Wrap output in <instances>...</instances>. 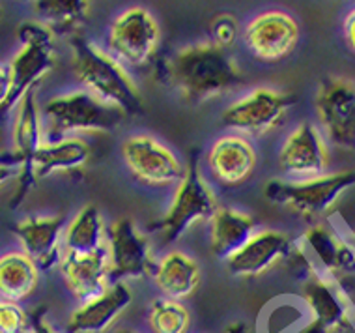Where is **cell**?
I'll return each mask as SVG.
<instances>
[{
    "instance_id": "obj_1",
    "label": "cell",
    "mask_w": 355,
    "mask_h": 333,
    "mask_svg": "<svg viewBox=\"0 0 355 333\" xmlns=\"http://www.w3.org/2000/svg\"><path fill=\"white\" fill-rule=\"evenodd\" d=\"M161 80L171 85L187 101H206L243 85V74L228 51L211 44L180 49L161 66Z\"/></svg>"
},
{
    "instance_id": "obj_2",
    "label": "cell",
    "mask_w": 355,
    "mask_h": 333,
    "mask_svg": "<svg viewBox=\"0 0 355 333\" xmlns=\"http://www.w3.org/2000/svg\"><path fill=\"white\" fill-rule=\"evenodd\" d=\"M69 47L75 79L86 92L120 109L123 117L137 118L144 114L146 107L141 90L120 62L80 32L69 36Z\"/></svg>"
},
{
    "instance_id": "obj_3",
    "label": "cell",
    "mask_w": 355,
    "mask_h": 333,
    "mask_svg": "<svg viewBox=\"0 0 355 333\" xmlns=\"http://www.w3.org/2000/svg\"><path fill=\"white\" fill-rule=\"evenodd\" d=\"M354 185L355 171H338L300 182L270 180L263 187V197L314 225L329 216L340 197Z\"/></svg>"
},
{
    "instance_id": "obj_4",
    "label": "cell",
    "mask_w": 355,
    "mask_h": 333,
    "mask_svg": "<svg viewBox=\"0 0 355 333\" xmlns=\"http://www.w3.org/2000/svg\"><path fill=\"white\" fill-rule=\"evenodd\" d=\"M42 114L51 141L73 137V133L83 131H112L125 118L120 109L105 103L86 90L51 98Z\"/></svg>"
},
{
    "instance_id": "obj_5",
    "label": "cell",
    "mask_w": 355,
    "mask_h": 333,
    "mask_svg": "<svg viewBox=\"0 0 355 333\" xmlns=\"http://www.w3.org/2000/svg\"><path fill=\"white\" fill-rule=\"evenodd\" d=\"M217 208H219L217 197L211 191L208 182L202 178L200 169H198V160L193 157L189 166L185 169L184 178L178 184L171 208L159 221L150 225V228L159 232L165 244H174L193 225L209 219Z\"/></svg>"
},
{
    "instance_id": "obj_6",
    "label": "cell",
    "mask_w": 355,
    "mask_h": 333,
    "mask_svg": "<svg viewBox=\"0 0 355 333\" xmlns=\"http://www.w3.org/2000/svg\"><path fill=\"white\" fill-rule=\"evenodd\" d=\"M314 268L333 281L355 307V244L329 223H314L300 238Z\"/></svg>"
},
{
    "instance_id": "obj_7",
    "label": "cell",
    "mask_w": 355,
    "mask_h": 333,
    "mask_svg": "<svg viewBox=\"0 0 355 333\" xmlns=\"http://www.w3.org/2000/svg\"><path fill=\"white\" fill-rule=\"evenodd\" d=\"M21 49L10 62L12 69V98L8 111L36 87L55 66V34L36 19L21 23L17 28Z\"/></svg>"
},
{
    "instance_id": "obj_8",
    "label": "cell",
    "mask_w": 355,
    "mask_h": 333,
    "mask_svg": "<svg viewBox=\"0 0 355 333\" xmlns=\"http://www.w3.org/2000/svg\"><path fill=\"white\" fill-rule=\"evenodd\" d=\"M159 44V23L150 10L131 6L110 23L105 51L123 68H142L155 56Z\"/></svg>"
},
{
    "instance_id": "obj_9",
    "label": "cell",
    "mask_w": 355,
    "mask_h": 333,
    "mask_svg": "<svg viewBox=\"0 0 355 333\" xmlns=\"http://www.w3.org/2000/svg\"><path fill=\"white\" fill-rule=\"evenodd\" d=\"M309 322L322 333H346L355 327V307L337 284L314 268L297 279Z\"/></svg>"
},
{
    "instance_id": "obj_10",
    "label": "cell",
    "mask_w": 355,
    "mask_h": 333,
    "mask_svg": "<svg viewBox=\"0 0 355 333\" xmlns=\"http://www.w3.org/2000/svg\"><path fill=\"white\" fill-rule=\"evenodd\" d=\"M294 101L290 94L273 88H254L251 94L228 105L220 114V122L238 135H266L284 122Z\"/></svg>"
},
{
    "instance_id": "obj_11",
    "label": "cell",
    "mask_w": 355,
    "mask_h": 333,
    "mask_svg": "<svg viewBox=\"0 0 355 333\" xmlns=\"http://www.w3.org/2000/svg\"><path fill=\"white\" fill-rule=\"evenodd\" d=\"M320 131L338 148L355 150V83L329 77L320 83L314 98Z\"/></svg>"
},
{
    "instance_id": "obj_12",
    "label": "cell",
    "mask_w": 355,
    "mask_h": 333,
    "mask_svg": "<svg viewBox=\"0 0 355 333\" xmlns=\"http://www.w3.org/2000/svg\"><path fill=\"white\" fill-rule=\"evenodd\" d=\"M107 253L110 283L146 278L155 268L150 240L131 217H120L107 228Z\"/></svg>"
},
{
    "instance_id": "obj_13",
    "label": "cell",
    "mask_w": 355,
    "mask_h": 333,
    "mask_svg": "<svg viewBox=\"0 0 355 333\" xmlns=\"http://www.w3.org/2000/svg\"><path fill=\"white\" fill-rule=\"evenodd\" d=\"M13 160L17 163V189L13 193L12 208H17L34 185L32 163L45 141H43L42 111L37 107L36 90H31L17 103V112L13 120Z\"/></svg>"
},
{
    "instance_id": "obj_14",
    "label": "cell",
    "mask_w": 355,
    "mask_h": 333,
    "mask_svg": "<svg viewBox=\"0 0 355 333\" xmlns=\"http://www.w3.org/2000/svg\"><path fill=\"white\" fill-rule=\"evenodd\" d=\"M301 40L300 21L284 10H268L254 15L243 31V42L262 62H279L292 55Z\"/></svg>"
},
{
    "instance_id": "obj_15",
    "label": "cell",
    "mask_w": 355,
    "mask_h": 333,
    "mask_svg": "<svg viewBox=\"0 0 355 333\" xmlns=\"http://www.w3.org/2000/svg\"><path fill=\"white\" fill-rule=\"evenodd\" d=\"M122 157L129 173L153 187L180 184L185 169L178 155L152 135H131L122 144Z\"/></svg>"
},
{
    "instance_id": "obj_16",
    "label": "cell",
    "mask_w": 355,
    "mask_h": 333,
    "mask_svg": "<svg viewBox=\"0 0 355 333\" xmlns=\"http://www.w3.org/2000/svg\"><path fill=\"white\" fill-rule=\"evenodd\" d=\"M329 165L327 141L313 122L297 123L279 150V169L294 182L324 176L329 173Z\"/></svg>"
},
{
    "instance_id": "obj_17",
    "label": "cell",
    "mask_w": 355,
    "mask_h": 333,
    "mask_svg": "<svg viewBox=\"0 0 355 333\" xmlns=\"http://www.w3.org/2000/svg\"><path fill=\"white\" fill-rule=\"evenodd\" d=\"M294 241L281 230H273V228L257 230L251 236V240L227 260L228 272L234 278H258L279 262H284Z\"/></svg>"
},
{
    "instance_id": "obj_18",
    "label": "cell",
    "mask_w": 355,
    "mask_h": 333,
    "mask_svg": "<svg viewBox=\"0 0 355 333\" xmlns=\"http://www.w3.org/2000/svg\"><path fill=\"white\" fill-rule=\"evenodd\" d=\"M257 160L251 139L238 133L219 137L206 154L208 171L225 187H236L251 178Z\"/></svg>"
},
{
    "instance_id": "obj_19",
    "label": "cell",
    "mask_w": 355,
    "mask_h": 333,
    "mask_svg": "<svg viewBox=\"0 0 355 333\" xmlns=\"http://www.w3.org/2000/svg\"><path fill=\"white\" fill-rule=\"evenodd\" d=\"M66 217H26L17 223L13 232L21 241L23 253L37 266L40 272H47L60 264L62 240L66 230Z\"/></svg>"
},
{
    "instance_id": "obj_20",
    "label": "cell",
    "mask_w": 355,
    "mask_h": 333,
    "mask_svg": "<svg viewBox=\"0 0 355 333\" xmlns=\"http://www.w3.org/2000/svg\"><path fill=\"white\" fill-rule=\"evenodd\" d=\"M60 272L69 294L79 302L88 303L107 292L110 284V264L107 246L92 255H62Z\"/></svg>"
},
{
    "instance_id": "obj_21",
    "label": "cell",
    "mask_w": 355,
    "mask_h": 333,
    "mask_svg": "<svg viewBox=\"0 0 355 333\" xmlns=\"http://www.w3.org/2000/svg\"><path fill=\"white\" fill-rule=\"evenodd\" d=\"M133 303V292L125 283H112L105 294L83 303L69 315L68 333H107Z\"/></svg>"
},
{
    "instance_id": "obj_22",
    "label": "cell",
    "mask_w": 355,
    "mask_h": 333,
    "mask_svg": "<svg viewBox=\"0 0 355 333\" xmlns=\"http://www.w3.org/2000/svg\"><path fill=\"white\" fill-rule=\"evenodd\" d=\"M152 275L163 298L174 302H184L193 296L202 281L200 264L193 257L176 249L161 257Z\"/></svg>"
},
{
    "instance_id": "obj_23",
    "label": "cell",
    "mask_w": 355,
    "mask_h": 333,
    "mask_svg": "<svg viewBox=\"0 0 355 333\" xmlns=\"http://www.w3.org/2000/svg\"><path fill=\"white\" fill-rule=\"evenodd\" d=\"M257 232L254 217L234 208H217L209 217V251L227 262Z\"/></svg>"
},
{
    "instance_id": "obj_24",
    "label": "cell",
    "mask_w": 355,
    "mask_h": 333,
    "mask_svg": "<svg viewBox=\"0 0 355 333\" xmlns=\"http://www.w3.org/2000/svg\"><path fill=\"white\" fill-rule=\"evenodd\" d=\"M92 155L90 144L80 137H62L43 144L32 163L34 180H43L55 173H68L85 166Z\"/></svg>"
},
{
    "instance_id": "obj_25",
    "label": "cell",
    "mask_w": 355,
    "mask_h": 333,
    "mask_svg": "<svg viewBox=\"0 0 355 333\" xmlns=\"http://www.w3.org/2000/svg\"><path fill=\"white\" fill-rule=\"evenodd\" d=\"M107 246V228L103 216L96 206L80 208L71 221L66 225L62 255H92Z\"/></svg>"
},
{
    "instance_id": "obj_26",
    "label": "cell",
    "mask_w": 355,
    "mask_h": 333,
    "mask_svg": "<svg viewBox=\"0 0 355 333\" xmlns=\"http://www.w3.org/2000/svg\"><path fill=\"white\" fill-rule=\"evenodd\" d=\"M40 283L37 266L23 251H12L0 257V300L19 303L36 292Z\"/></svg>"
},
{
    "instance_id": "obj_27",
    "label": "cell",
    "mask_w": 355,
    "mask_h": 333,
    "mask_svg": "<svg viewBox=\"0 0 355 333\" xmlns=\"http://www.w3.org/2000/svg\"><path fill=\"white\" fill-rule=\"evenodd\" d=\"M37 23L53 34H77L92 13L90 0H37L32 4Z\"/></svg>"
},
{
    "instance_id": "obj_28",
    "label": "cell",
    "mask_w": 355,
    "mask_h": 333,
    "mask_svg": "<svg viewBox=\"0 0 355 333\" xmlns=\"http://www.w3.org/2000/svg\"><path fill=\"white\" fill-rule=\"evenodd\" d=\"M148 326L152 333H189L191 313L182 302L159 298L148 309Z\"/></svg>"
},
{
    "instance_id": "obj_29",
    "label": "cell",
    "mask_w": 355,
    "mask_h": 333,
    "mask_svg": "<svg viewBox=\"0 0 355 333\" xmlns=\"http://www.w3.org/2000/svg\"><path fill=\"white\" fill-rule=\"evenodd\" d=\"M239 36L238 19L230 13H219L209 21V42L223 51H228Z\"/></svg>"
},
{
    "instance_id": "obj_30",
    "label": "cell",
    "mask_w": 355,
    "mask_h": 333,
    "mask_svg": "<svg viewBox=\"0 0 355 333\" xmlns=\"http://www.w3.org/2000/svg\"><path fill=\"white\" fill-rule=\"evenodd\" d=\"M0 333H31V316L19 303L0 300Z\"/></svg>"
},
{
    "instance_id": "obj_31",
    "label": "cell",
    "mask_w": 355,
    "mask_h": 333,
    "mask_svg": "<svg viewBox=\"0 0 355 333\" xmlns=\"http://www.w3.org/2000/svg\"><path fill=\"white\" fill-rule=\"evenodd\" d=\"M10 98H12V69L10 64L0 62V112H8Z\"/></svg>"
},
{
    "instance_id": "obj_32",
    "label": "cell",
    "mask_w": 355,
    "mask_h": 333,
    "mask_svg": "<svg viewBox=\"0 0 355 333\" xmlns=\"http://www.w3.org/2000/svg\"><path fill=\"white\" fill-rule=\"evenodd\" d=\"M31 333H58L53 327L49 321H47V311L42 307V311L37 309L36 313L31 316Z\"/></svg>"
},
{
    "instance_id": "obj_33",
    "label": "cell",
    "mask_w": 355,
    "mask_h": 333,
    "mask_svg": "<svg viewBox=\"0 0 355 333\" xmlns=\"http://www.w3.org/2000/svg\"><path fill=\"white\" fill-rule=\"evenodd\" d=\"M343 34H344V42L348 45V49L355 55V6L346 13L343 23Z\"/></svg>"
},
{
    "instance_id": "obj_34",
    "label": "cell",
    "mask_w": 355,
    "mask_h": 333,
    "mask_svg": "<svg viewBox=\"0 0 355 333\" xmlns=\"http://www.w3.org/2000/svg\"><path fill=\"white\" fill-rule=\"evenodd\" d=\"M15 174L17 173H15V169H13V166L0 163V185H4L6 182H10Z\"/></svg>"
},
{
    "instance_id": "obj_35",
    "label": "cell",
    "mask_w": 355,
    "mask_h": 333,
    "mask_svg": "<svg viewBox=\"0 0 355 333\" xmlns=\"http://www.w3.org/2000/svg\"><path fill=\"white\" fill-rule=\"evenodd\" d=\"M223 333H247V327H245V324L236 322V324H230V326H228Z\"/></svg>"
},
{
    "instance_id": "obj_36",
    "label": "cell",
    "mask_w": 355,
    "mask_h": 333,
    "mask_svg": "<svg viewBox=\"0 0 355 333\" xmlns=\"http://www.w3.org/2000/svg\"><path fill=\"white\" fill-rule=\"evenodd\" d=\"M112 333H139L135 330H128V327H120V330H114Z\"/></svg>"
},
{
    "instance_id": "obj_37",
    "label": "cell",
    "mask_w": 355,
    "mask_h": 333,
    "mask_svg": "<svg viewBox=\"0 0 355 333\" xmlns=\"http://www.w3.org/2000/svg\"><path fill=\"white\" fill-rule=\"evenodd\" d=\"M349 238H352V241L355 244V230H352V232H349Z\"/></svg>"
}]
</instances>
